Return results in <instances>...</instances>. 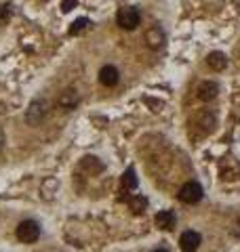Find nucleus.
I'll list each match as a JSON object with an SVG mask.
<instances>
[{"label": "nucleus", "mask_w": 240, "mask_h": 252, "mask_svg": "<svg viewBox=\"0 0 240 252\" xmlns=\"http://www.w3.org/2000/svg\"><path fill=\"white\" fill-rule=\"evenodd\" d=\"M46 109H49V103H46L44 99H36V101H32L30 107H28V112H26V122H28L30 126H38L40 122L44 120Z\"/></svg>", "instance_id": "f257e3e1"}, {"label": "nucleus", "mask_w": 240, "mask_h": 252, "mask_svg": "<svg viewBox=\"0 0 240 252\" xmlns=\"http://www.w3.org/2000/svg\"><path fill=\"white\" fill-rule=\"evenodd\" d=\"M116 21H118V26L122 30H135L139 26L141 17H139V11L135 9V6H124V9L118 11Z\"/></svg>", "instance_id": "f03ea898"}, {"label": "nucleus", "mask_w": 240, "mask_h": 252, "mask_svg": "<svg viewBox=\"0 0 240 252\" xmlns=\"http://www.w3.org/2000/svg\"><path fill=\"white\" fill-rule=\"evenodd\" d=\"M177 198L183 204H198L202 200V187H200V183H196V181H190V183L181 185Z\"/></svg>", "instance_id": "7ed1b4c3"}, {"label": "nucleus", "mask_w": 240, "mask_h": 252, "mask_svg": "<svg viewBox=\"0 0 240 252\" xmlns=\"http://www.w3.org/2000/svg\"><path fill=\"white\" fill-rule=\"evenodd\" d=\"M40 238V227L36 220H23L17 227V240L23 244H32Z\"/></svg>", "instance_id": "20e7f679"}, {"label": "nucleus", "mask_w": 240, "mask_h": 252, "mask_svg": "<svg viewBox=\"0 0 240 252\" xmlns=\"http://www.w3.org/2000/svg\"><path fill=\"white\" fill-rule=\"evenodd\" d=\"M194 122H196V126L200 128V137L209 135V132L215 128V116L211 112H206V109H202V112H198L194 116Z\"/></svg>", "instance_id": "39448f33"}, {"label": "nucleus", "mask_w": 240, "mask_h": 252, "mask_svg": "<svg viewBox=\"0 0 240 252\" xmlns=\"http://www.w3.org/2000/svg\"><path fill=\"white\" fill-rule=\"evenodd\" d=\"M200 242H202L200 233H196V231H183L181 238H179V246H181L183 252H196L200 248Z\"/></svg>", "instance_id": "423d86ee"}, {"label": "nucleus", "mask_w": 240, "mask_h": 252, "mask_svg": "<svg viewBox=\"0 0 240 252\" xmlns=\"http://www.w3.org/2000/svg\"><path fill=\"white\" fill-rule=\"evenodd\" d=\"M206 63H209V67L213 72H223V69L228 67V57L219 51H213V53H209V57H206Z\"/></svg>", "instance_id": "0eeeda50"}, {"label": "nucleus", "mask_w": 240, "mask_h": 252, "mask_svg": "<svg viewBox=\"0 0 240 252\" xmlns=\"http://www.w3.org/2000/svg\"><path fill=\"white\" fill-rule=\"evenodd\" d=\"M143 38H146V44L150 46V49H160V46L164 44V34H162L160 28H150Z\"/></svg>", "instance_id": "6e6552de"}, {"label": "nucleus", "mask_w": 240, "mask_h": 252, "mask_svg": "<svg viewBox=\"0 0 240 252\" xmlns=\"http://www.w3.org/2000/svg\"><path fill=\"white\" fill-rule=\"evenodd\" d=\"M99 82L103 86H116L118 84V69L114 65H106L99 69Z\"/></svg>", "instance_id": "1a4fd4ad"}, {"label": "nucleus", "mask_w": 240, "mask_h": 252, "mask_svg": "<svg viewBox=\"0 0 240 252\" xmlns=\"http://www.w3.org/2000/svg\"><path fill=\"white\" fill-rule=\"evenodd\" d=\"M219 93V86L215 82H202L198 86V99L200 101H213Z\"/></svg>", "instance_id": "9d476101"}, {"label": "nucleus", "mask_w": 240, "mask_h": 252, "mask_svg": "<svg viewBox=\"0 0 240 252\" xmlns=\"http://www.w3.org/2000/svg\"><path fill=\"white\" fill-rule=\"evenodd\" d=\"M156 227H160V229L164 231H171L175 227V212L173 210H162L156 215Z\"/></svg>", "instance_id": "9b49d317"}, {"label": "nucleus", "mask_w": 240, "mask_h": 252, "mask_svg": "<svg viewBox=\"0 0 240 252\" xmlns=\"http://www.w3.org/2000/svg\"><path fill=\"white\" fill-rule=\"evenodd\" d=\"M78 103V93L74 89H68V91H63L61 93V97H59V105L63 109H72V107H76Z\"/></svg>", "instance_id": "f8f14e48"}, {"label": "nucleus", "mask_w": 240, "mask_h": 252, "mask_svg": "<svg viewBox=\"0 0 240 252\" xmlns=\"http://www.w3.org/2000/svg\"><path fill=\"white\" fill-rule=\"evenodd\" d=\"M148 206V200L143 198V195H131L129 198V208L135 212V215H141L143 210Z\"/></svg>", "instance_id": "ddd939ff"}, {"label": "nucleus", "mask_w": 240, "mask_h": 252, "mask_svg": "<svg viewBox=\"0 0 240 252\" xmlns=\"http://www.w3.org/2000/svg\"><path fill=\"white\" fill-rule=\"evenodd\" d=\"M122 185H124L126 189H135V187H137V175H135L133 168H126V170H124V175H122Z\"/></svg>", "instance_id": "4468645a"}, {"label": "nucleus", "mask_w": 240, "mask_h": 252, "mask_svg": "<svg viewBox=\"0 0 240 252\" xmlns=\"http://www.w3.org/2000/svg\"><path fill=\"white\" fill-rule=\"evenodd\" d=\"M89 23H91V21L86 19V17H80V19H76V21L70 26V36H76V34H80V32H84Z\"/></svg>", "instance_id": "2eb2a0df"}, {"label": "nucleus", "mask_w": 240, "mask_h": 252, "mask_svg": "<svg viewBox=\"0 0 240 252\" xmlns=\"http://www.w3.org/2000/svg\"><path fill=\"white\" fill-rule=\"evenodd\" d=\"M13 17V4H2L0 6V26H6Z\"/></svg>", "instance_id": "dca6fc26"}, {"label": "nucleus", "mask_w": 240, "mask_h": 252, "mask_svg": "<svg viewBox=\"0 0 240 252\" xmlns=\"http://www.w3.org/2000/svg\"><path fill=\"white\" fill-rule=\"evenodd\" d=\"M78 6V0H61V11L63 13H70L72 9Z\"/></svg>", "instance_id": "f3484780"}, {"label": "nucleus", "mask_w": 240, "mask_h": 252, "mask_svg": "<svg viewBox=\"0 0 240 252\" xmlns=\"http://www.w3.org/2000/svg\"><path fill=\"white\" fill-rule=\"evenodd\" d=\"M2 143H4V132L0 130V145H2Z\"/></svg>", "instance_id": "a211bd4d"}, {"label": "nucleus", "mask_w": 240, "mask_h": 252, "mask_svg": "<svg viewBox=\"0 0 240 252\" xmlns=\"http://www.w3.org/2000/svg\"><path fill=\"white\" fill-rule=\"evenodd\" d=\"M154 252H169V250H162V248H158V250H154Z\"/></svg>", "instance_id": "6ab92c4d"}]
</instances>
